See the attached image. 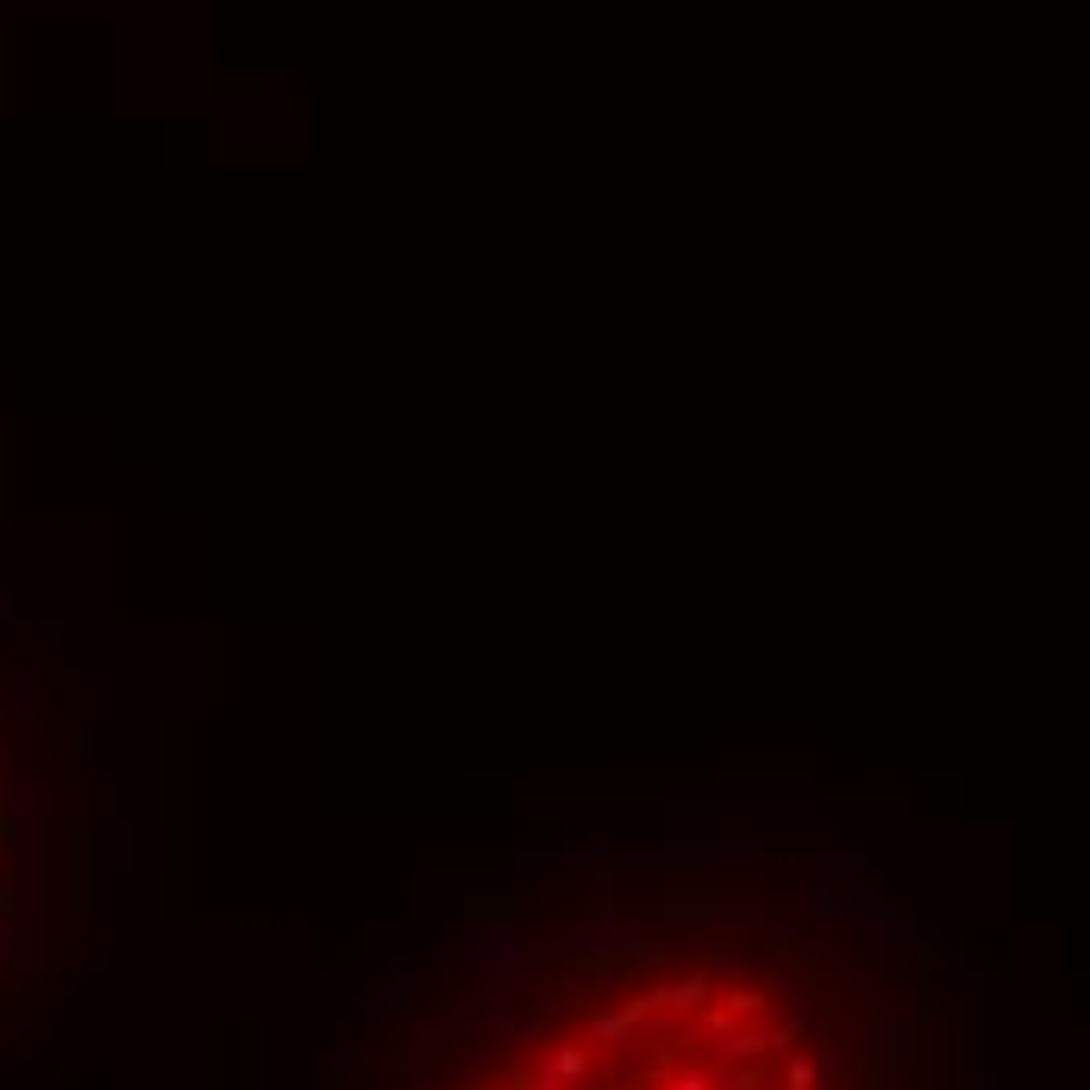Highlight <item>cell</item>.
I'll return each instance as SVG.
<instances>
[{"label":"cell","instance_id":"obj_1","mask_svg":"<svg viewBox=\"0 0 1090 1090\" xmlns=\"http://www.w3.org/2000/svg\"><path fill=\"white\" fill-rule=\"evenodd\" d=\"M671 1090H727V1084H721V1078H708V1072H683Z\"/></svg>","mask_w":1090,"mask_h":1090},{"label":"cell","instance_id":"obj_2","mask_svg":"<svg viewBox=\"0 0 1090 1090\" xmlns=\"http://www.w3.org/2000/svg\"><path fill=\"white\" fill-rule=\"evenodd\" d=\"M727 1003H733V1009H740V1015H746V1009H765V997H758V990H733V997H727Z\"/></svg>","mask_w":1090,"mask_h":1090},{"label":"cell","instance_id":"obj_3","mask_svg":"<svg viewBox=\"0 0 1090 1090\" xmlns=\"http://www.w3.org/2000/svg\"><path fill=\"white\" fill-rule=\"evenodd\" d=\"M784 1078H790V1090H809V1084H815V1072H809V1065H802V1059L790 1065V1072H784Z\"/></svg>","mask_w":1090,"mask_h":1090}]
</instances>
